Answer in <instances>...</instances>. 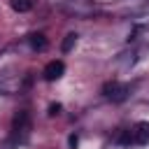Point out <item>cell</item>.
Listing matches in <instances>:
<instances>
[{"label": "cell", "mask_w": 149, "mask_h": 149, "mask_svg": "<svg viewBox=\"0 0 149 149\" xmlns=\"http://www.w3.org/2000/svg\"><path fill=\"white\" fill-rule=\"evenodd\" d=\"M56 114H61V105H58V102L49 105V116H56Z\"/></svg>", "instance_id": "cell-8"}, {"label": "cell", "mask_w": 149, "mask_h": 149, "mask_svg": "<svg viewBox=\"0 0 149 149\" xmlns=\"http://www.w3.org/2000/svg\"><path fill=\"white\" fill-rule=\"evenodd\" d=\"M68 144H70V149H77V144H79V137H77V135L72 133V135L68 137Z\"/></svg>", "instance_id": "cell-9"}, {"label": "cell", "mask_w": 149, "mask_h": 149, "mask_svg": "<svg viewBox=\"0 0 149 149\" xmlns=\"http://www.w3.org/2000/svg\"><path fill=\"white\" fill-rule=\"evenodd\" d=\"M9 5H12V9H14V12L26 14V12H30V9H33L35 0H9Z\"/></svg>", "instance_id": "cell-6"}, {"label": "cell", "mask_w": 149, "mask_h": 149, "mask_svg": "<svg viewBox=\"0 0 149 149\" xmlns=\"http://www.w3.org/2000/svg\"><path fill=\"white\" fill-rule=\"evenodd\" d=\"M28 44H30L33 51H44V49L49 47V40H47L44 33H30V35H28Z\"/></svg>", "instance_id": "cell-5"}, {"label": "cell", "mask_w": 149, "mask_h": 149, "mask_svg": "<svg viewBox=\"0 0 149 149\" xmlns=\"http://www.w3.org/2000/svg\"><path fill=\"white\" fill-rule=\"evenodd\" d=\"M63 72H65V63H63L61 58H56V61H49V63L44 65L42 77H44L47 81H56V79L63 77Z\"/></svg>", "instance_id": "cell-3"}, {"label": "cell", "mask_w": 149, "mask_h": 149, "mask_svg": "<svg viewBox=\"0 0 149 149\" xmlns=\"http://www.w3.org/2000/svg\"><path fill=\"white\" fill-rule=\"evenodd\" d=\"M28 130H30V114H28L26 109H21V112L14 114V121H12V135L19 137V140H23V137L28 135Z\"/></svg>", "instance_id": "cell-1"}, {"label": "cell", "mask_w": 149, "mask_h": 149, "mask_svg": "<svg viewBox=\"0 0 149 149\" xmlns=\"http://www.w3.org/2000/svg\"><path fill=\"white\" fill-rule=\"evenodd\" d=\"M102 93H105V98H109L112 102H123V100L128 98V93H130V86L119 84V81H109V84L102 86Z\"/></svg>", "instance_id": "cell-2"}, {"label": "cell", "mask_w": 149, "mask_h": 149, "mask_svg": "<svg viewBox=\"0 0 149 149\" xmlns=\"http://www.w3.org/2000/svg\"><path fill=\"white\" fill-rule=\"evenodd\" d=\"M130 137H133V144H144L149 142V123H137L130 128Z\"/></svg>", "instance_id": "cell-4"}, {"label": "cell", "mask_w": 149, "mask_h": 149, "mask_svg": "<svg viewBox=\"0 0 149 149\" xmlns=\"http://www.w3.org/2000/svg\"><path fill=\"white\" fill-rule=\"evenodd\" d=\"M74 44H77V35H74V33H68V35H65V40H63V44H61V51H63V54H68Z\"/></svg>", "instance_id": "cell-7"}]
</instances>
